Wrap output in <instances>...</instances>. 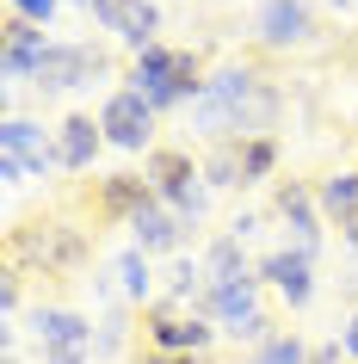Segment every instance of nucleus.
Instances as JSON below:
<instances>
[{
    "label": "nucleus",
    "mask_w": 358,
    "mask_h": 364,
    "mask_svg": "<svg viewBox=\"0 0 358 364\" xmlns=\"http://www.w3.org/2000/svg\"><path fill=\"white\" fill-rule=\"evenodd\" d=\"M265 210H272V223H284V247L321 253V241H327V216H321V204H315V186H302V179H278Z\"/></svg>",
    "instance_id": "obj_12"
},
{
    "label": "nucleus",
    "mask_w": 358,
    "mask_h": 364,
    "mask_svg": "<svg viewBox=\"0 0 358 364\" xmlns=\"http://www.w3.org/2000/svg\"><path fill=\"white\" fill-rule=\"evenodd\" d=\"M130 247H142L149 259H179V253H186V216L167 210V204L154 198L149 210L130 223Z\"/></svg>",
    "instance_id": "obj_17"
},
{
    "label": "nucleus",
    "mask_w": 358,
    "mask_h": 364,
    "mask_svg": "<svg viewBox=\"0 0 358 364\" xmlns=\"http://www.w3.org/2000/svg\"><path fill=\"white\" fill-rule=\"evenodd\" d=\"M99 80H124L117 62H112V50H105V38H56L31 87H38L43 99H68V93L99 87Z\"/></svg>",
    "instance_id": "obj_5"
},
{
    "label": "nucleus",
    "mask_w": 358,
    "mask_h": 364,
    "mask_svg": "<svg viewBox=\"0 0 358 364\" xmlns=\"http://www.w3.org/2000/svg\"><path fill=\"white\" fill-rule=\"evenodd\" d=\"M309 364H346V346H339V333H334V340H315V346H309Z\"/></svg>",
    "instance_id": "obj_29"
},
{
    "label": "nucleus",
    "mask_w": 358,
    "mask_h": 364,
    "mask_svg": "<svg viewBox=\"0 0 358 364\" xmlns=\"http://www.w3.org/2000/svg\"><path fill=\"white\" fill-rule=\"evenodd\" d=\"M149 204H154V186L142 173H105V179H93V192H87V223H99V229H130Z\"/></svg>",
    "instance_id": "obj_15"
},
{
    "label": "nucleus",
    "mask_w": 358,
    "mask_h": 364,
    "mask_svg": "<svg viewBox=\"0 0 358 364\" xmlns=\"http://www.w3.org/2000/svg\"><path fill=\"white\" fill-rule=\"evenodd\" d=\"M62 6H75V13H87V6H93V0H62Z\"/></svg>",
    "instance_id": "obj_34"
},
{
    "label": "nucleus",
    "mask_w": 358,
    "mask_h": 364,
    "mask_svg": "<svg viewBox=\"0 0 358 364\" xmlns=\"http://www.w3.org/2000/svg\"><path fill=\"white\" fill-rule=\"evenodd\" d=\"M204 296H210V272L198 253H179V259H167V284H161V303L173 309H198L204 315Z\"/></svg>",
    "instance_id": "obj_22"
},
{
    "label": "nucleus",
    "mask_w": 358,
    "mask_h": 364,
    "mask_svg": "<svg viewBox=\"0 0 358 364\" xmlns=\"http://www.w3.org/2000/svg\"><path fill=\"white\" fill-rule=\"evenodd\" d=\"M265 223H272V210H235L228 216V235H235L241 247H253V241L265 235Z\"/></svg>",
    "instance_id": "obj_27"
},
{
    "label": "nucleus",
    "mask_w": 358,
    "mask_h": 364,
    "mask_svg": "<svg viewBox=\"0 0 358 364\" xmlns=\"http://www.w3.org/2000/svg\"><path fill=\"white\" fill-rule=\"evenodd\" d=\"M142 179L154 186V198L167 210L186 216V229H198L210 216V186H204V161L186 149V142H161L154 154H142Z\"/></svg>",
    "instance_id": "obj_4"
},
{
    "label": "nucleus",
    "mask_w": 358,
    "mask_h": 364,
    "mask_svg": "<svg viewBox=\"0 0 358 364\" xmlns=\"http://www.w3.org/2000/svg\"><path fill=\"white\" fill-rule=\"evenodd\" d=\"M315 204L327 216V229H358V167H334L327 179H315Z\"/></svg>",
    "instance_id": "obj_20"
},
{
    "label": "nucleus",
    "mask_w": 358,
    "mask_h": 364,
    "mask_svg": "<svg viewBox=\"0 0 358 364\" xmlns=\"http://www.w3.org/2000/svg\"><path fill=\"white\" fill-rule=\"evenodd\" d=\"M204 80H210V62H204V50H191V43H154V50H142V56L124 62V87H136L161 117L186 112L191 99L204 93Z\"/></svg>",
    "instance_id": "obj_3"
},
{
    "label": "nucleus",
    "mask_w": 358,
    "mask_h": 364,
    "mask_svg": "<svg viewBox=\"0 0 358 364\" xmlns=\"http://www.w3.org/2000/svg\"><path fill=\"white\" fill-rule=\"evenodd\" d=\"M136 364H204V358H167V352H142Z\"/></svg>",
    "instance_id": "obj_31"
},
{
    "label": "nucleus",
    "mask_w": 358,
    "mask_h": 364,
    "mask_svg": "<svg viewBox=\"0 0 358 364\" xmlns=\"http://www.w3.org/2000/svg\"><path fill=\"white\" fill-rule=\"evenodd\" d=\"M93 117H99V130H105V149H117V154H154L161 149V112L136 87H124V80L99 99Z\"/></svg>",
    "instance_id": "obj_9"
},
{
    "label": "nucleus",
    "mask_w": 358,
    "mask_h": 364,
    "mask_svg": "<svg viewBox=\"0 0 358 364\" xmlns=\"http://www.w3.org/2000/svg\"><path fill=\"white\" fill-rule=\"evenodd\" d=\"M260 284L272 290V296H278L284 309H290V315H302V309L315 303V253H302V247H265L260 253Z\"/></svg>",
    "instance_id": "obj_14"
},
{
    "label": "nucleus",
    "mask_w": 358,
    "mask_h": 364,
    "mask_svg": "<svg viewBox=\"0 0 358 364\" xmlns=\"http://www.w3.org/2000/svg\"><path fill=\"white\" fill-rule=\"evenodd\" d=\"M284 142L278 136H241V186H278L284 179Z\"/></svg>",
    "instance_id": "obj_23"
},
{
    "label": "nucleus",
    "mask_w": 358,
    "mask_h": 364,
    "mask_svg": "<svg viewBox=\"0 0 358 364\" xmlns=\"http://www.w3.org/2000/svg\"><path fill=\"white\" fill-rule=\"evenodd\" d=\"M50 31L43 25H25L6 13V50H0V75H6V93H19V87H31L43 68V56H50Z\"/></svg>",
    "instance_id": "obj_16"
},
{
    "label": "nucleus",
    "mask_w": 358,
    "mask_h": 364,
    "mask_svg": "<svg viewBox=\"0 0 358 364\" xmlns=\"http://www.w3.org/2000/svg\"><path fill=\"white\" fill-rule=\"evenodd\" d=\"M6 13H13V19H25V25H43V31H50V19L62 13V0H6Z\"/></svg>",
    "instance_id": "obj_28"
},
{
    "label": "nucleus",
    "mask_w": 358,
    "mask_h": 364,
    "mask_svg": "<svg viewBox=\"0 0 358 364\" xmlns=\"http://www.w3.org/2000/svg\"><path fill=\"white\" fill-rule=\"evenodd\" d=\"M198 259H204L210 284H235V278H260V259H253V247H241V241H235L228 229H216V235H210Z\"/></svg>",
    "instance_id": "obj_21"
},
{
    "label": "nucleus",
    "mask_w": 358,
    "mask_h": 364,
    "mask_svg": "<svg viewBox=\"0 0 358 364\" xmlns=\"http://www.w3.org/2000/svg\"><path fill=\"white\" fill-rule=\"evenodd\" d=\"M253 43L272 56L309 50L315 43V0H260L253 6Z\"/></svg>",
    "instance_id": "obj_13"
},
{
    "label": "nucleus",
    "mask_w": 358,
    "mask_h": 364,
    "mask_svg": "<svg viewBox=\"0 0 358 364\" xmlns=\"http://www.w3.org/2000/svg\"><path fill=\"white\" fill-rule=\"evenodd\" d=\"M93 241L99 229L93 223H80V216L56 210V216H31L19 229L6 235V266H19L25 278L38 272V278H80V272L93 266Z\"/></svg>",
    "instance_id": "obj_1"
},
{
    "label": "nucleus",
    "mask_w": 358,
    "mask_h": 364,
    "mask_svg": "<svg viewBox=\"0 0 358 364\" xmlns=\"http://www.w3.org/2000/svg\"><path fill=\"white\" fill-rule=\"evenodd\" d=\"M204 315L216 321V333H223V340H235V346H260V340H272V333H278V327H272V309H265V284H260V278L210 284Z\"/></svg>",
    "instance_id": "obj_7"
},
{
    "label": "nucleus",
    "mask_w": 358,
    "mask_h": 364,
    "mask_svg": "<svg viewBox=\"0 0 358 364\" xmlns=\"http://www.w3.org/2000/svg\"><path fill=\"white\" fill-rule=\"evenodd\" d=\"M339 346H346V364H358V309L346 315V327H339Z\"/></svg>",
    "instance_id": "obj_30"
},
{
    "label": "nucleus",
    "mask_w": 358,
    "mask_h": 364,
    "mask_svg": "<svg viewBox=\"0 0 358 364\" xmlns=\"http://www.w3.org/2000/svg\"><path fill=\"white\" fill-rule=\"evenodd\" d=\"M112 284H117V296H124L130 309L161 303V278H154V259L142 247H117L112 253Z\"/></svg>",
    "instance_id": "obj_19"
},
{
    "label": "nucleus",
    "mask_w": 358,
    "mask_h": 364,
    "mask_svg": "<svg viewBox=\"0 0 358 364\" xmlns=\"http://www.w3.org/2000/svg\"><path fill=\"white\" fill-rule=\"evenodd\" d=\"M339 290H346V303L358 309V266H352V278H346V284H339Z\"/></svg>",
    "instance_id": "obj_32"
},
{
    "label": "nucleus",
    "mask_w": 358,
    "mask_h": 364,
    "mask_svg": "<svg viewBox=\"0 0 358 364\" xmlns=\"http://www.w3.org/2000/svg\"><path fill=\"white\" fill-rule=\"evenodd\" d=\"M216 340H223L216 321L198 315V309H173V303H149V309H142V346H149V352H167V358H204Z\"/></svg>",
    "instance_id": "obj_10"
},
{
    "label": "nucleus",
    "mask_w": 358,
    "mask_h": 364,
    "mask_svg": "<svg viewBox=\"0 0 358 364\" xmlns=\"http://www.w3.org/2000/svg\"><path fill=\"white\" fill-rule=\"evenodd\" d=\"M99 321L80 315L68 303H38L31 309V346H38V364H99L93 352Z\"/></svg>",
    "instance_id": "obj_8"
},
{
    "label": "nucleus",
    "mask_w": 358,
    "mask_h": 364,
    "mask_svg": "<svg viewBox=\"0 0 358 364\" xmlns=\"http://www.w3.org/2000/svg\"><path fill=\"white\" fill-rule=\"evenodd\" d=\"M327 6H334V13H352V6H358V0H327Z\"/></svg>",
    "instance_id": "obj_33"
},
{
    "label": "nucleus",
    "mask_w": 358,
    "mask_h": 364,
    "mask_svg": "<svg viewBox=\"0 0 358 364\" xmlns=\"http://www.w3.org/2000/svg\"><path fill=\"white\" fill-rule=\"evenodd\" d=\"M272 75H260L247 56H228V62H210V80L204 93L186 105L191 130L210 136V142H235V136L247 130V112H253V99H260V87Z\"/></svg>",
    "instance_id": "obj_2"
},
{
    "label": "nucleus",
    "mask_w": 358,
    "mask_h": 364,
    "mask_svg": "<svg viewBox=\"0 0 358 364\" xmlns=\"http://www.w3.org/2000/svg\"><path fill=\"white\" fill-rule=\"evenodd\" d=\"M228 6H235V0H228Z\"/></svg>",
    "instance_id": "obj_35"
},
{
    "label": "nucleus",
    "mask_w": 358,
    "mask_h": 364,
    "mask_svg": "<svg viewBox=\"0 0 358 364\" xmlns=\"http://www.w3.org/2000/svg\"><path fill=\"white\" fill-rule=\"evenodd\" d=\"M198 161H204V186L210 192H247L241 186V142H210Z\"/></svg>",
    "instance_id": "obj_24"
},
{
    "label": "nucleus",
    "mask_w": 358,
    "mask_h": 364,
    "mask_svg": "<svg viewBox=\"0 0 358 364\" xmlns=\"http://www.w3.org/2000/svg\"><path fill=\"white\" fill-rule=\"evenodd\" d=\"M62 173V154H56V130H43L38 117L13 112L6 130H0V186L19 192L31 179H56Z\"/></svg>",
    "instance_id": "obj_6"
},
{
    "label": "nucleus",
    "mask_w": 358,
    "mask_h": 364,
    "mask_svg": "<svg viewBox=\"0 0 358 364\" xmlns=\"http://www.w3.org/2000/svg\"><path fill=\"white\" fill-rule=\"evenodd\" d=\"M56 154H62V173H93V161L105 154V130H99L93 112H68L56 124Z\"/></svg>",
    "instance_id": "obj_18"
},
{
    "label": "nucleus",
    "mask_w": 358,
    "mask_h": 364,
    "mask_svg": "<svg viewBox=\"0 0 358 364\" xmlns=\"http://www.w3.org/2000/svg\"><path fill=\"white\" fill-rule=\"evenodd\" d=\"M19 309H25V272L6 266V278H0V315H6V327L19 321Z\"/></svg>",
    "instance_id": "obj_26"
},
{
    "label": "nucleus",
    "mask_w": 358,
    "mask_h": 364,
    "mask_svg": "<svg viewBox=\"0 0 358 364\" xmlns=\"http://www.w3.org/2000/svg\"><path fill=\"white\" fill-rule=\"evenodd\" d=\"M247 364H309V340H302L297 327H278L272 340L253 346V358H247Z\"/></svg>",
    "instance_id": "obj_25"
},
{
    "label": "nucleus",
    "mask_w": 358,
    "mask_h": 364,
    "mask_svg": "<svg viewBox=\"0 0 358 364\" xmlns=\"http://www.w3.org/2000/svg\"><path fill=\"white\" fill-rule=\"evenodd\" d=\"M87 25H93L105 43H124L130 56H142V50H154V43H167L161 38V6L154 0H93L87 6Z\"/></svg>",
    "instance_id": "obj_11"
}]
</instances>
